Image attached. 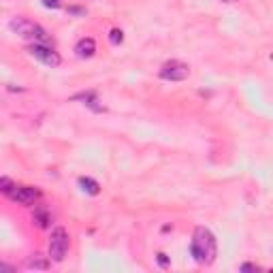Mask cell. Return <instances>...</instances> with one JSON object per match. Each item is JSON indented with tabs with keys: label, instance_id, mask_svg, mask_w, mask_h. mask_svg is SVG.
<instances>
[{
	"label": "cell",
	"instance_id": "obj_1",
	"mask_svg": "<svg viewBox=\"0 0 273 273\" xmlns=\"http://www.w3.org/2000/svg\"><path fill=\"white\" fill-rule=\"evenodd\" d=\"M190 254L199 265H203V267L214 265V260L218 256V241L207 226H197L194 232H192Z\"/></svg>",
	"mask_w": 273,
	"mask_h": 273
},
{
	"label": "cell",
	"instance_id": "obj_2",
	"mask_svg": "<svg viewBox=\"0 0 273 273\" xmlns=\"http://www.w3.org/2000/svg\"><path fill=\"white\" fill-rule=\"evenodd\" d=\"M9 28H11L13 32L17 36H22V38H32V41L43 43V45L49 43V34L38 24L30 22L28 17H13L11 24H9Z\"/></svg>",
	"mask_w": 273,
	"mask_h": 273
},
{
	"label": "cell",
	"instance_id": "obj_3",
	"mask_svg": "<svg viewBox=\"0 0 273 273\" xmlns=\"http://www.w3.org/2000/svg\"><path fill=\"white\" fill-rule=\"evenodd\" d=\"M68 244H70V237H68L66 228L56 226L52 230V237H49V258L54 262H62L66 258Z\"/></svg>",
	"mask_w": 273,
	"mask_h": 273
},
{
	"label": "cell",
	"instance_id": "obj_4",
	"mask_svg": "<svg viewBox=\"0 0 273 273\" xmlns=\"http://www.w3.org/2000/svg\"><path fill=\"white\" fill-rule=\"evenodd\" d=\"M26 52L30 54V56H34L38 62H43L45 66H52V68H58L60 64H62V58H60V54L58 52H54L52 47H47V45H43V43H34V45H30Z\"/></svg>",
	"mask_w": 273,
	"mask_h": 273
},
{
	"label": "cell",
	"instance_id": "obj_5",
	"mask_svg": "<svg viewBox=\"0 0 273 273\" xmlns=\"http://www.w3.org/2000/svg\"><path fill=\"white\" fill-rule=\"evenodd\" d=\"M190 77V66L186 62H179V60H169L160 68V79H167V82H184Z\"/></svg>",
	"mask_w": 273,
	"mask_h": 273
},
{
	"label": "cell",
	"instance_id": "obj_6",
	"mask_svg": "<svg viewBox=\"0 0 273 273\" xmlns=\"http://www.w3.org/2000/svg\"><path fill=\"white\" fill-rule=\"evenodd\" d=\"M9 199L15 201L19 205H32L36 199H41V192L36 188H30V186H15L9 192Z\"/></svg>",
	"mask_w": 273,
	"mask_h": 273
},
{
	"label": "cell",
	"instance_id": "obj_7",
	"mask_svg": "<svg viewBox=\"0 0 273 273\" xmlns=\"http://www.w3.org/2000/svg\"><path fill=\"white\" fill-rule=\"evenodd\" d=\"M75 54L82 58V60H90V58L96 54V43H94V38H90V36L82 38V41L75 45Z\"/></svg>",
	"mask_w": 273,
	"mask_h": 273
},
{
	"label": "cell",
	"instance_id": "obj_8",
	"mask_svg": "<svg viewBox=\"0 0 273 273\" xmlns=\"http://www.w3.org/2000/svg\"><path fill=\"white\" fill-rule=\"evenodd\" d=\"M77 184H79V188H82L86 194H90V197H96L98 192H100V184H98L96 179H92V177H79Z\"/></svg>",
	"mask_w": 273,
	"mask_h": 273
},
{
	"label": "cell",
	"instance_id": "obj_9",
	"mask_svg": "<svg viewBox=\"0 0 273 273\" xmlns=\"http://www.w3.org/2000/svg\"><path fill=\"white\" fill-rule=\"evenodd\" d=\"M26 265H28V269H41V271H45V269L52 267V258L43 256V254H32L28 258Z\"/></svg>",
	"mask_w": 273,
	"mask_h": 273
},
{
	"label": "cell",
	"instance_id": "obj_10",
	"mask_svg": "<svg viewBox=\"0 0 273 273\" xmlns=\"http://www.w3.org/2000/svg\"><path fill=\"white\" fill-rule=\"evenodd\" d=\"M75 98H82V100H86V105L90 107V109H94V111H105V107L103 105H98V98H96V94L94 92H86V94H77Z\"/></svg>",
	"mask_w": 273,
	"mask_h": 273
},
{
	"label": "cell",
	"instance_id": "obj_11",
	"mask_svg": "<svg viewBox=\"0 0 273 273\" xmlns=\"http://www.w3.org/2000/svg\"><path fill=\"white\" fill-rule=\"evenodd\" d=\"M34 222L41 228H47L49 226V222H52V218H49V214H47V209H43V207H36V211H34Z\"/></svg>",
	"mask_w": 273,
	"mask_h": 273
},
{
	"label": "cell",
	"instance_id": "obj_12",
	"mask_svg": "<svg viewBox=\"0 0 273 273\" xmlns=\"http://www.w3.org/2000/svg\"><path fill=\"white\" fill-rule=\"evenodd\" d=\"M109 43L111 45H122L124 43V32H122V30H120V28L111 30V32H109Z\"/></svg>",
	"mask_w": 273,
	"mask_h": 273
},
{
	"label": "cell",
	"instance_id": "obj_13",
	"mask_svg": "<svg viewBox=\"0 0 273 273\" xmlns=\"http://www.w3.org/2000/svg\"><path fill=\"white\" fill-rule=\"evenodd\" d=\"M13 188H15L13 179H9V177H0V192H3V194H7V197H9V192H11Z\"/></svg>",
	"mask_w": 273,
	"mask_h": 273
},
{
	"label": "cell",
	"instance_id": "obj_14",
	"mask_svg": "<svg viewBox=\"0 0 273 273\" xmlns=\"http://www.w3.org/2000/svg\"><path fill=\"white\" fill-rule=\"evenodd\" d=\"M43 7H47V9H60V0H43Z\"/></svg>",
	"mask_w": 273,
	"mask_h": 273
},
{
	"label": "cell",
	"instance_id": "obj_15",
	"mask_svg": "<svg viewBox=\"0 0 273 273\" xmlns=\"http://www.w3.org/2000/svg\"><path fill=\"white\" fill-rule=\"evenodd\" d=\"M241 271H260V267L252 265V262H244V265H241Z\"/></svg>",
	"mask_w": 273,
	"mask_h": 273
},
{
	"label": "cell",
	"instance_id": "obj_16",
	"mask_svg": "<svg viewBox=\"0 0 273 273\" xmlns=\"http://www.w3.org/2000/svg\"><path fill=\"white\" fill-rule=\"evenodd\" d=\"M15 267L13 265H7V262H0V273H13Z\"/></svg>",
	"mask_w": 273,
	"mask_h": 273
},
{
	"label": "cell",
	"instance_id": "obj_17",
	"mask_svg": "<svg viewBox=\"0 0 273 273\" xmlns=\"http://www.w3.org/2000/svg\"><path fill=\"white\" fill-rule=\"evenodd\" d=\"M68 13H73V15H86V9H79V7H68Z\"/></svg>",
	"mask_w": 273,
	"mask_h": 273
},
{
	"label": "cell",
	"instance_id": "obj_18",
	"mask_svg": "<svg viewBox=\"0 0 273 273\" xmlns=\"http://www.w3.org/2000/svg\"><path fill=\"white\" fill-rule=\"evenodd\" d=\"M158 262H160V267H167L169 265V258H167L165 252H160V254H158Z\"/></svg>",
	"mask_w": 273,
	"mask_h": 273
},
{
	"label": "cell",
	"instance_id": "obj_19",
	"mask_svg": "<svg viewBox=\"0 0 273 273\" xmlns=\"http://www.w3.org/2000/svg\"><path fill=\"white\" fill-rule=\"evenodd\" d=\"M222 3H235V0H222Z\"/></svg>",
	"mask_w": 273,
	"mask_h": 273
}]
</instances>
